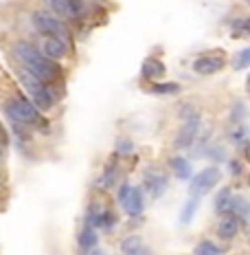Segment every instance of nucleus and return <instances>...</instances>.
Masks as SVG:
<instances>
[{
	"label": "nucleus",
	"mask_w": 250,
	"mask_h": 255,
	"mask_svg": "<svg viewBox=\"0 0 250 255\" xmlns=\"http://www.w3.org/2000/svg\"><path fill=\"white\" fill-rule=\"evenodd\" d=\"M145 244H143V238L138 236V233H130V236H125L123 240H121V253L127 255V253H134L138 249H143Z\"/></svg>",
	"instance_id": "21"
},
{
	"label": "nucleus",
	"mask_w": 250,
	"mask_h": 255,
	"mask_svg": "<svg viewBox=\"0 0 250 255\" xmlns=\"http://www.w3.org/2000/svg\"><path fill=\"white\" fill-rule=\"evenodd\" d=\"M42 53H44L49 60H64L68 55V44L62 38H46L42 44Z\"/></svg>",
	"instance_id": "10"
},
{
	"label": "nucleus",
	"mask_w": 250,
	"mask_h": 255,
	"mask_svg": "<svg viewBox=\"0 0 250 255\" xmlns=\"http://www.w3.org/2000/svg\"><path fill=\"white\" fill-rule=\"evenodd\" d=\"M228 169H231L233 176H239V174H242V163H239V161H231V163H228Z\"/></svg>",
	"instance_id": "30"
},
{
	"label": "nucleus",
	"mask_w": 250,
	"mask_h": 255,
	"mask_svg": "<svg viewBox=\"0 0 250 255\" xmlns=\"http://www.w3.org/2000/svg\"><path fill=\"white\" fill-rule=\"evenodd\" d=\"M239 229H242V218L235 216L233 211H226V214H220V220H217V238L220 240H235Z\"/></svg>",
	"instance_id": "8"
},
{
	"label": "nucleus",
	"mask_w": 250,
	"mask_h": 255,
	"mask_svg": "<svg viewBox=\"0 0 250 255\" xmlns=\"http://www.w3.org/2000/svg\"><path fill=\"white\" fill-rule=\"evenodd\" d=\"M178 117L182 121H191V119H198V110H195V106L191 104V102H184V104H180V108H178Z\"/></svg>",
	"instance_id": "25"
},
{
	"label": "nucleus",
	"mask_w": 250,
	"mask_h": 255,
	"mask_svg": "<svg viewBox=\"0 0 250 255\" xmlns=\"http://www.w3.org/2000/svg\"><path fill=\"white\" fill-rule=\"evenodd\" d=\"M248 134H250L248 126H237L235 130H231V141L239 143V145H246V143H248V141H246Z\"/></svg>",
	"instance_id": "27"
},
{
	"label": "nucleus",
	"mask_w": 250,
	"mask_h": 255,
	"mask_svg": "<svg viewBox=\"0 0 250 255\" xmlns=\"http://www.w3.org/2000/svg\"><path fill=\"white\" fill-rule=\"evenodd\" d=\"M119 176H121V169H119V165L112 161L108 167L103 169V174H101V178H99V187H103V189H110L112 185L119 180Z\"/></svg>",
	"instance_id": "17"
},
{
	"label": "nucleus",
	"mask_w": 250,
	"mask_h": 255,
	"mask_svg": "<svg viewBox=\"0 0 250 255\" xmlns=\"http://www.w3.org/2000/svg\"><path fill=\"white\" fill-rule=\"evenodd\" d=\"M99 244V233H97V227H90V225H83V229L79 231L77 236V247L82 253H88L92 249H97Z\"/></svg>",
	"instance_id": "11"
},
{
	"label": "nucleus",
	"mask_w": 250,
	"mask_h": 255,
	"mask_svg": "<svg viewBox=\"0 0 250 255\" xmlns=\"http://www.w3.org/2000/svg\"><path fill=\"white\" fill-rule=\"evenodd\" d=\"M4 117L13 121V126H44L46 124L40 119V110L33 102H29L22 95H11L4 99Z\"/></svg>",
	"instance_id": "1"
},
{
	"label": "nucleus",
	"mask_w": 250,
	"mask_h": 255,
	"mask_svg": "<svg viewBox=\"0 0 250 255\" xmlns=\"http://www.w3.org/2000/svg\"><path fill=\"white\" fill-rule=\"evenodd\" d=\"M198 205H200V198L198 196H191L187 203H184L182 211H180V225H189V222L193 220L195 211H198Z\"/></svg>",
	"instance_id": "20"
},
{
	"label": "nucleus",
	"mask_w": 250,
	"mask_h": 255,
	"mask_svg": "<svg viewBox=\"0 0 250 255\" xmlns=\"http://www.w3.org/2000/svg\"><path fill=\"white\" fill-rule=\"evenodd\" d=\"M204 156L211 158V163H222V161H224V156H226V154H224V145H217V143H215V145H209V147H206Z\"/></svg>",
	"instance_id": "26"
},
{
	"label": "nucleus",
	"mask_w": 250,
	"mask_h": 255,
	"mask_svg": "<svg viewBox=\"0 0 250 255\" xmlns=\"http://www.w3.org/2000/svg\"><path fill=\"white\" fill-rule=\"evenodd\" d=\"M145 209V189L143 187H134L132 189V196H130V203H127L125 211L130 218H138Z\"/></svg>",
	"instance_id": "13"
},
{
	"label": "nucleus",
	"mask_w": 250,
	"mask_h": 255,
	"mask_svg": "<svg viewBox=\"0 0 250 255\" xmlns=\"http://www.w3.org/2000/svg\"><path fill=\"white\" fill-rule=\"evenodd\" d=\"M231 119H233V121L242 119V104H237V106H235V113H233V115H231Z\"/></svg>",
	"instance_id": "31"
},
{
	"label": "nucleus",
	"mask_w": 250,
	"mask_h": 255,
	"mask_svg": "<svg viewBox=\"0 0 250 255\" xmlns=\"http://www.w3.org/2000/svg\"><path fill=\"white\" fill-rule=\"evenodd\" d=\"M116 222H119V218L114 216V211H110V209H103L101 211V216H99V220H97V229L101 231H105V233H112L116 229Z\"/></svg>",
	"instance_id": "18"
},
{
	"label": "nucleus",
	"mask_w": 250,
	"mask_h": 255,
	"mask_svg": "<svg viewBox=\"0 0 250 255\" xmlns=\"http://www.w3.org/2000/svg\"><path fill=\"white\" fill-rule=\"evenodd\" d=\"M165 73H167V66H165L161 60H156V57H147L141 66V77L143 79H161Z\"/></svg>",
	"instance_id": "12"
},
{
	"label": "nucleus",
	"mask_w": 250,
	"mask_h": 255,
	"mask_svg": "<svg viewBox=\"0 0 250 255\" xmlns=\"http://www.w3.org/2000/svg\"><path fill=\"white\" fill-rule=\"evenodd\" d=\"M233 191L231 187H224V189H220L217 191V196H215V203H213V207H215V211L217 214H226V211H231V203H233Z\"/></svg>",
	"instance_id": "16"
},
{
	"label": "nucleus",
	"mask_w": 250,
	"mask_h": 255,
	"mask_svg": "<svg viewBox=\"0 0 250 255\" xmlns=\"http://www.w3.org/2000/svg\"><path fill=\"white\" fill-rule=\"evenodd\" d=\"M246 2H248V4H250V0H246Z\"/></svg>",
	"instance_id": "37"
},
{
	"label": "nucleus",
	"mask_w": 250,
	"mask_h": 255,
	"mask_svg": "<svg viewBox=\"0 0 250 255\" xmlns=\"http://www.w3.org/2000/svg\"><path fill=\"white\" fill-rule=\"evenodd\" d=\"M226 66V60L220 55H213V53H206V55H200L198 60L193 62V71L198 75H215L222 68Z\"/></svg>",
	"instance_id": "9"
},
{
	"label": "nucleus",
	"mask_w": 250,
	"mask_h": 255,
	"mask_svg": "<svg viewBox=\"0 0 250 255\" xmlns=\"http://www.w3.org/2000/svg\"><path fill=\"white\" fill-rule=\"evenodd\" d=\"M44 4L49 7L51 13L66 20H79L86 13V4L82 0H44Z\"/></svg>",
	"instance_id": "5"
},
{
	"label": "nucleus",
	"mask_w": 250,
	"mask_h": 255,
	"mask_svg": "<svg viewBox=\"0 0 250 255\" xmlns=\"http://www.w3.org/2000/svg\"><path fill=\"white\" fill-rule=\"evenodd\" d=\"M150 93L152 95H175L180 93V84L175 82H156L150 86Z\"/></svg>",
	"instance_id": "22"
},
{
	"label": "nucleus",
	"mask_w": 250,
	"mask_h": 255,
	"mask_svg": "<svg viewBox=\"0 0 250 255\" xmlns=\"http://www.w3.org/2000/svg\"><path fill=\"white\" fill-rule=\"evenodd\" d=\"M202 134V121L200 117L198 119H191V121H184V126L178 130V134L173 136V147L175 150H189L198 143Z\"/></svg>",
	"instance_id": "6"
},
{
	"label": "nucleus",
	"mask_w": 250,
	"mask_h": 255,
	"mask_svg": "<svg viewBox=\"0 0 250 255\" xmlns=\"http://www.w3.org/2000/svg\"><path fill=\"white\" fill-rule=\"evenodd\" d=\"M246 90H248V93H250V75L246 77Z\"/></svg>",
	"instance_id": "35"
},
{
	"label": "nucleus",
	"mask_w": 250,
	"mask_h": 255,
	"mask_svg": "<svg viewBox=\"0 0 250 255\" xmlns=\"http://www.w3.org/2000/svg\"><path fill=\"white\" fill-rule=\"evenodd\" d=\"M220 180H222V169L220 167H217V165L204 167V169H200L193 178H191L189 194L191 196H198V198H200V196H206L217 183H220Z\"/></svg>",
	"instance_id": "4"
},
{
	"label": "nucleus",
	"mask_w": 250,
	"mask_h": 255,
	"mask_svg": "<svg viewBox=\"0 0 250 255\" xmlns=\"http://www.w3.org/2000/svg\"><path fill=\"white\" fill-rule=\"evenodd\" d=\"M82 255H108V251L105 249H92V251H88V253H82Z\"/></svg>",
	"instance_id": "32"
},
{
	"label": "nucleus",
	"mask_w": 250,
	"mask_h": 255,
	"mask_svg": "<svg viewBox=\"0 0 250 255\" xmlns=\"http://www.w3.org/2000/svg\"><path fill=\"white\" fill-rule=\"evenodd\" d=\"M132 189H134V187H132V185L127 183V180H123V185H121V187H119V194H116V200H119V205L123 207V209L127 207V203H130Z\"/></svg>",
	"instance_id": "28"
},
{
	"label": "nucleus",
	"mask_w": 250,
	"mask_h": 255,
	"mask_svg": "<svg viewBox=\"0 0 250 255\" xmlns=\"http://www.w3.org/2000/svg\"><path fill=\"white\" fill-rule=\"evenodd\" d=\"M114 152H116V156H127V154L134 152V145H132L130 139H123V136H121V139H116Z\"/></svg>",
	"instance_id": "29"
},
{
	"label": "nucleus",
	"mask_w": 250,
	"mask_h": 255,
	"mask_svg": "<svg viewBox=\"0 0 250 255\" xmlns=\"http://www.w3.org/2000/svg\"><path fill=\"white\" fill-rule=\"evenodd\" d=\"M248 185H250V174H248Z\"/></svg>",
	"instance_id": "36"
},
{
	"label": "nucleus",
	"mask_w": 250,
	"mask_h": 255,
	"mask_svg": "<svg viewBox=\"0 0 250 255\" xmlns=\"http://www.w3.org/2000/svg\"><path fill=\"white\" fill-rule=\"evenodd\" d=\"M231 211H233L235 216L242 218V222L250 220V200L246 198V196H233Z\"/></svg>",
	"instance_id": "15"
},
{
	"label": "nucleus",
	"mask_w": 250,
	"mask_h": 255,
	"mask_svg": "<svg viewBox=\"0 0 250 255\" xmlns=\"http://www.w3.org/2000/svg\"><path fill=\"white\" fill-rule=\"evenodd\" d=\"M167 187H169V178L163 169H158V167L145 169V189L150 191L152 198H156V200L163 198V194L167 191Z\"/></svg>",
	"instance_id": "7"
},
{
	"label": "nucleus",
	"mask_w": 250,
	"mask_h": 255,
	"mask_svg": "<svg viewBox=\"0 0 250 255\" xmlns=\"http://www.w3.org/2000/svg\"><path fill=\"white\" fill-rule=\"evenodd\" d=\"M193 255H224V249L213 240H200L193 249Z\"/></svg>",
	"instance_id": "19"
},
{
	"label": "nucleus",
	"mask_w": 250,
	"mask_h": 255,
	"mask_svg": "<svg viewBox=\"0 0 250 255\" xmlns=\"http://www.w3.org/2000/svg\"><path fill=\"white\" fill-rule=\"evenodd\" d=\"M31 22H33V29L38 31L44 38H62L68 40V29L64 26V22H60L57 18H53V13L46 11H35L31 15Z\"/></svg>",
	"instance_id": "3"
},
{
	"label": "nucleus",
	"mask_w": 250,
	"mask_h": 255,
	"mask_svg": "<svg viewBox=\"0 0 250 255\" xmlns=\"http://www.w3.org/2000/svg\"><path fill=\"white\" fill-rule=\"evenodd\" d=\"M244 156H246V161L250 163V141L246 143V145H244Z\"/></svg>",
	"instance_id": "34"
},
{
	"label": "nucleus",
	"mask_w": 250,
	"mask_h": 255,
	"mask_svg": "<svg viewBox=\"0 0 250 255\" xmlns=\"http://www.w3.org/2000/svg\"><path fill=\"white\" fill-rule=\"evenodd\" d=\"M169 167H171V172L175 174V178H180V180L193 178V172H191V163L187 161V158H182V156H171V158H169Z\"/></svg>",
	"instance_id": "14"
},
{
	"label": "nucleus",
	"mask_w": 250,
	"mask_h": 255,
	"mask_svg": "<svg viewBox=\"0 0 250 255\" xmlns=\"http://www.w3.org/2000/svg\"><path fill=\"white\" fill-rule=\"evenodd\" d=\"M233 68H235V71H246V68H250V46L242 49L233 57Z\"/></svg>",
	"instance_id": "24"
},
{
	"label": "nucleus",
	"mask_w": 250,
	"mask_h": 255,
	"mask_svg": "<svg viewBox=\"0 0 250 255\" xmlns=\"http://www.w3.org/2000/svg\"><path fill=\"white\" fill-rule=\"evenodd\" d=\"M127 255H152V253H150V249L143 247V249H138V251H134V253H127Z\"/></svg>",
	"instance_id": "33"
},
{
	"label": "nucleus",
	"mask_w": 250,
	"mask_h": 255,
	"mask_svg": "<svg viewBox=\"0 0 250 255\" xmlns=\"http://www.w3.org/2000/svg\"><path fill=\"white\" fill-rule=\"evenodd\" d=\"M18 79H20V84L24 86L26 93L31 95V99H33V104L38 106V110L46 113V110L53 108V104H55V95H53L51 84L42 82L40 77H35L33 73L24 71V68H20Z\"/></svg>",
	"instance_id": "2"
},
{
	"label": "nucleus",
	"mask_w": 250,
	"mask_h": 255,
	"mask_svg": "<svg viewBox=\"0 0 250 255\" xmlns=\"http://www.w3.org/2000/svg\"><path fill=\"white\" fill-rule=\"evenodd\" d=\"M231 35L233 38H246V35H250V18H239L235 20V22L231 24Z\"/></svg>",
	"instance_id": "23"
}]
</instances>
